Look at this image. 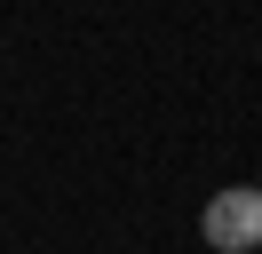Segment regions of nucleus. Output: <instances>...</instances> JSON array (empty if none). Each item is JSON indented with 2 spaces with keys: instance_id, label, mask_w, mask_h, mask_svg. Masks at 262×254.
I'll use <instances>...</instances> for the list:
<instances>
[{
  "instance_id": "obj_1",
  "label": "nucleus",
  "mask_w": 262,
  "mask_h": 254,
  "mask_svg": "<svg viewBox=\"0 0 262 254\" xmlns=\"http://www.w3.org/2000/svg\"><path fill=\"white\" fill-rule=\"evenodd\" d=\"M199 230H207L214 254H246V246H262V183H254V190H214L207 215H199Z\"/></svg>"
}]
</instances>
